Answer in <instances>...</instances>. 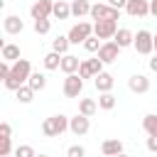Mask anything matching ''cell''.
Returning <instances> with one entry per match:
<instances>
[{
	"label": "cell",
	"instance_id": "36",
	"mask_svg": "<svg viewBox=\"0 0 157 157\" xmlns=\"http://www.w3.org/2000/svg\"><path fill=\"white\" fill-rule=\"evenodd\" d=\"M147 150H150V152H157V137H155V135L147 137Z\"/></svg>",
	"mask_w": 157,
	"mask_h": 157
},
{
	"label": "cell",
	"instance_id": "28",
	"mask_svg": "<svg viewBox=\"0 0 157 157\" xmlns=\"http://www.w3.org/2000/svg\"><path fill=\"white\" fill-rule=\"evenodd\" d=\"M98 108H103V110H113L115 108V96L108 91V93H101L98 96Z\"/></svg>",
	"mask_w": 157,
	"mask_h": 157
},
{
	"label": "cell",
	"instance_id": "40",
	"mask_svg": "<svg viewBox=\"0 0 157 157\" xmlns=\"http://www.w3.org/2000/svg\"><path fill=\"white\" fill-rule=\"evenodd\" d=\"M155 54H157V34H155Z\"/></svg>",
	"mask_w": 157,
	"mask_h": 157
},
{
	"label": "cell",
	"instance_id": "3",
	"mask_svg": "<svg viewBox=\"0 0 157 157\" xmlns=\"http://www.w3.org/2000/svg\"><path fill=\"white\" fill-rule=\"evenodd\" d=\"M120 17V10L118 7H113V5H108V2H96V5H91V20H118Z\"/></svg>",
	"mask_w": 157,
	"mask_h": 157
},
{
	"label": "cell",
	"instance_id": "26",
	"mask_svg": "<svg viewBox=\"0 0 157 157\" xmlns=\"http://www.w3.org/2000/svg\"><path fill=\"white\" fill-rule=\"evenodd\" d=\"M32 88H34V93L37 91H42L44 86H47V76L44 74H39V71H32V76H29V81H27Z\"/></svg>",
	"mask_w": 157,
	"mask_h": 157
},
{
	"label": "cell",
	"instance_id": "4",
	"mask_svg": "<svg viewBox=\"0 0 157 157\" xmlns=\"http://www.w3.org/2000/svg\"><path fill=\"white\" fill-rule=\"evenodd\" d=\"M91 34H93V25H91V22H78V25H74V27L69 29L66 37H69L71 44H83Z\"/></svg>",
	"mask_w": 157,
	"mask_h": 157
},
{
	"label": "cell",
	"instance_id": "22",
	"mask_svg": "<svg viewBox=\"0 0 157 157\" xmlns=\"http://www.w3.org/2000/svg\"><path fill=\"white\" fill-rule=\"evenodd\" d=\"M20 59V47L17 44H2V61H17Z\"/></svg>",
	"mask_w": 157,
	"mask_h": 157
},
{
	"label": "cell",
	"instance_id": "38",
	"mask_svg": "<svg viewBox=\"0 0 157 157\" xmlns=\"http://www.w3.org/2000/svg\"><path fill=\"white\" fill-rule=\"evenodd\" d=\"M150 71H155V74H157V54L150 59Z\"/></svg>",
	"mask_w": 157,
	"mask_h": 157
},
{
	"label": "cell",
	"instance_id": "27",
	"mask_svg": "<svg viewBox=\"0 0 157 157\" xmlns=\"http://www.w3.org/2000/svg\"><path fill=\"white\" fill-rule=\"evenodd\" d=\"M15 93H17V101H20V103H29V101L34 98V88H32L29 83H25V86H20V88H17Z\"/></svg>",
	"mask_w": 157,
	"mask_h": 157
},
{
	"label": "cell",
	"instance_id": "6",
	"mask_svg": "<svg viewBox=\"0 0 157 157\" xmlns=\"http://www.w3.org/2000/svg\"><path fill=\"white\" fill-rule=\"evenodd\" d=\"M115 32H118V22L115 20H98V22H93V34L98 39H113Z\"/></svg>",
	"mask_w": 157,
	"mask_h": 157
},
{
	"label": "cell",
	"instance_id": "9",
	"mask_svg": "<svg viewBox=\"0 0 157 157\" xmlns=\"http://www.w3.org/2000/svg\"><path fill=\"white\" fill-rule=\"evenodd\" d=\"M52 12H54V2H52V0H37V2L29 7L32 20H49Z\"/></svg>",
	"mask_w": 157,
	"mask_h": 157
},
{
	"label": "cell",
	"instance_id": "39",
	"mask_svg": "<svg viewBox=\"0 0 157 157\" xmlns=\"http://www.w3.org/2000/svg\"><path fill=\"white\" fill-rule=\"evenodd\" d=\"M150 15L157 17V0H150Z\"/></svg>",
	"mask_w": 157,
	"mask_h": 157
},
{
	"label": "cell",
	"instance_id": "2",
	"mask_svg": "<svg viewBox=\"0 0 157 157\" xmlns=\"http://www.w3.org/2000/svg\"><path fill=\"white\" fill-rule=\"evenodd\" d=\"M69 130V118L66 115H52V118H47L44 123H42V132L47 135V137H59L61 132H66Z\"/></svg>",
	"mask_w": 157,
	"mask_h": 157
},
{
	"label": "cell",
	"instance_id": "24",
	"mask_svg": "<svg viewBox=\"0 0 157 157\" xmlns=\"http://www.w3.org/2000/svg\"><path fill=\"white\" fill-rule=\"evenodd\" d=\"M142 128H145L147 135H155V137H157V115H155V113H147V115L142 118Z\"/></svg>",
	"mask_w": 157,
	"mask_h": 157
},
{
	"label": "cell",
	"instance_id": "32",
	"mask_svg": "<svg viewBox=\"0 0 157 157\" xmlns=\"http://www.w3.org/2000/svg\"><path fill=\"white\" fill-rule=\"evenodd\" d=\"M66 157H86V147L83 145H69L66 147Z\"/></svg>",
	"mask_w": 157,
	"mask_h": 157
},
{
	"label": "cell",
	"instance_id": "23",
	"mask_svg": "<svg viewBox=\"0 0 157 157\" xmlns=\"http://www.w3.org/2000/svg\"><path fill=\"white\" fill-rule=\"evenodd\" d=\"M61 56H64V54H59V52H49V54L44 56V69H49V71L59 69V66H61Z\"/></svg>",
	"mask_w": 157,
	"mask_h": 157
},
{
	"label": "cell",
	"instance_id": "18",
	"mask_svg": "<svg viewBox=\"0 0 157 157\" xmlns=\"http://www.w3.org/2000/svg\"><path fill=\"white\" fill-rule=\"evenodd\" d=\"M52 15H54L56 20H69V17H71V2H66V0H56Z\"/></svg>",
	"mask_w": 157,
	"mask_h": 157
},
{
	"label": "cell",
	"instance_id": "5",
	"mask_svg": "<svg viewBox=\"0 0 157 157\" xmlns=\"http://www.w3.org/2000/svg\"><path fill=\"white\" fill-rule=\"evenodd\" d=\"M132 47H135L137 54H152V52H155V34H150L147 29H140V32L135 34Z\"/></svg>",
	"mask_w": 157,
	"mask_h": 157
},
{
	"label": "cell",
	"instance_id": "15",
	"mask_svg": "<svg viewBox=\"0 0 157 157\" xmlns=\"http://www.w3.org/2000/svg\"><path fill=\"white\" fill-rule=\"evenodd\" d=\"M2 27H5V32H7V34H20V32L25 29V22H22L17 15H7V17H5V22H2Z\"/></svg>",
	"mask_w": 157,
	"mask_h": 157
},
{
	"label": "cell",
	"instance_id": "20",
	"mask_svg": "<svg viewBox=\"0 0 157 157\" xmlns=\"http://www.w3.org/2000/svg\"><path fill=\"white\" fill-rule=\"evenodd\" d=\"M71 15H74V17L91 15V2H88V0H71Z\"/></svg>",
	"mask_w": 157,
	"mask_h": 157
},
{
	"label": "cell",
	"instance_id": "14",
	"mask_svg": "<svg viewBox=\"0 0 157 157\" xmlns=\"http://www.w3.org/2000/svg\"><path fill=\"white\" fill-rule=\"evenodd\" d=\"M93 83H96V88H98L101 93H108V91L113 88L115 78H113V74H108V71H101V74L93 78Z\"/></svg>",
	"mask_w": 157,
	"mask_h": 157
},
{
	"label": "cell",
	"instance_id": "17",
	"mask_svg": "<svg viewBox=\"0 0 157 157\" xmlns=\"http://www.w3.org/2000/svg\"><path fill=\"white\" fill-rule=\"evenodd\" d=\"M78 66H81L78 56H74V54H64V56H61V66H59V69H61L64 74H76Z\"/></svg>",
	"mask_w": 157,
	"mask_h": 157
},
{
	"label": "cell",
	"instance_id": "1",
	"mask_svg": "<svg viewBox=\"0 0 157 157\" xmlns=\"http://www.w3.org/2000/svg\"><path fill=\"white\" fill-rule=\"evenodd\" d=\"M29 76H32V64H29L27 59H17V61H12V71H10V76L5 78V88L17 91L20 86H25V83L29 81Z\"/></svg>",
	"mask_w": 157,
	"mask_h": 157
},
{
	"label": "cell",
	"instance_id": "42",
	"mask_svg": "<svg viewBox=\"0 0 157 157\" xmlns=\"http://www.w3.org/2000/svg\"><path fill=\"white\" fill-rule=\"evenodd\" d=\"M5 157H17V155H15V152H12V155H5Z\"/></svg>",
	"mask_w": 157,
	"mask_h": 157
},
{
	"label": "cell",
	"instance_id": "30",
	"mask_svg": "<svg viewBox=\"0 0 157 157\" xmlns=\"http://www.w3.org/2000/svg\"><path fill=\"white\" fill-rule=\"evenodd\" d=\"M15 155L17 157H37V152H34L32 145H17L15 147Z\"/></svg>",
	"mask_w": 157,
	"mask_h": 157
},
{
	"label": "cell",
	"instance_id": "8",
	"mask_svg": "<svg viewBox=\"0 0 157 157\" xmlns=\"http://www.w3.org/2000/svg\"><path fill=\"white\" fill-rule=\"evenodd\" d=\"M103 71V61L96 56V59H86V61H81V66H78V76L81 78H96L98 74Z\"/></svg>",
	"mask_w": 157,
	"mask_h": 157
},
{
	"label": "cell",
	"instance_id": "21",
	"mask_svg": "<svg viewBox=\"0 0 157 157\" xmlns=\"http://www.w3.org/2000/svg\"><path fill=\"white\" fill-rule=\"evenodd\" d=\"M96 110H98V103H96L93 98H81V101H78V113H81V115L91 118Z\"/></svg>",
	"mask_w": 157,
	"mask_h": 157
},
{
	"label": "cell",
	"instance_id": "7",
	"mask_svg": "<svg viewBox=\"0 0 157 157\" xmlns=\"http://www.w3.org/2000/svg\"><path fill=\"white\" fill-rule=\"evenodd\" d=\"M83 91V78L78 74H66L64 78V96L66 98H78Z\"/></svg>",
	"mask_w": 157,
	"mask_h": 157
},
{
	"label": "cell",
	"instance_id": "37",
	"mask_svg": "<svg viewBox=\"0 0 157 157\" xmlns=\"http://www.w3.org/2000/svg\"><path fill=\"white\" fill-rule=\"evenodd\" d=\"M108 5H113V7H118V10H123V7L128 5V0H108Z\"/></svg>",
	"mask_w": 157,
	"mask_h": 157
},
{
	"label": "cell",
	"instance_id": "41",
	"mask_svg": "<svg viewBox=\"0 0 157 157\" xmlns=\"http://www.w3.org/2000/svg\"><path fill=\"white\" fill-rule=\"evenodd\" d=\"M115 157H128V155H125V152H120V155H115Z\"/></svg>",
	"mask_w": 157,
	"mask_h": 157
},
{
	"label": "cell",
	"instance_id": "33",
	"mask_svg": "<svg viewBox=\"0 0 157 157\" xmlns=\"http://www.w3.org/2000/svg\"><path fill=\"white\" fill-rule=\"evenodd\" d=\"M12 155V137H0V157Z\"/></svg>",
	"mask_w": 157,
	"mask_h": 157
},
{
	"label": "cell",
	"instance_id": "35",
	"mask_svg": "<svg viewBox=\"0 0 157 157\" xmlns=\"http://www.w3.org/2000/svg\"><path fill=\"white\" fill-rule=\"evenodd\" d=\"M10 135H12L10 123H2V125H0V137H10Z\"/></svg>",
	"mask_w": 157,
	"mask_h": 157
},
{
	"label": "cell",
	"instance_id": "29",
	"mask_svg": "<svg viewBox=\"0 0 157 157\" xmlns=\"http://www.w3.org/2000/svg\"><path fill=\"white\" fill-rule=\"evenodd\" d=\"M101 44H103V42H101V39L96 37V34H91V37H88V39L83 42V49L93 54V52H98V49H101Z\"/></svg>",
	"mask_w": 157,
	"mask_h": 157
},
{
	"label": "cell",
	"instance_id": "10",
	"mask_svg": "<svg viewBox=\"0 0 157 157\" xmlns=\"http://www.w3.org/2000/svg\"><path fill=\"white\" fill-rule=\"evenodd\" d=\"M118 54H120V47H118L115 42H103L101 49H98V59H101L103 64H113V61H118Z\"/></svg>",
	"mask_w": 157,
	"mask_h": 157
},
{
	"label": "cell",
	"instance_id": "19",
	"mask_svg": "<svg viewBox=\"0 0 157 157\" xmlns=\"http://www.w3.org/2000/svg\"><path fill=\"white\" fill-rule=\"evenodd\" d=\"M101 152H103L105 157H115V155L123 152V142H120V140H105V142L101 145Z\"/></svg>",
	"mask_w": 157,
	"mask_h": 157
},
{
	"label": "cell",
	"instance_id": "11",
	"mask_svg": "<svg viewBox=\"0 0 157 157\" xmlns=\"http://www.w3.org/2000/svg\"><path fill=\"white\" fill-rule=\"evenodd\" d=\"M125 12L130 17H147L150 15V0H128Z\"/></svg>",
	"mask_w": 157,
	"mask_h": 157
},
{
	"label": "cell",
	"instance_id": "34",
	"mask_svg": "<svg viewBox=\"0 0 157 157\" xmlns=\"http://www.w3.org/2000/svg\"><path fill=\"white\" fill-rule=\"evenodd\" d=\"M10 71H12V64H10V61H2V64H0V78L5 81V78L10 76Z\"/></svg>",
	"mask_w": 157,
	"mask_h": 157
},
{
	"label": "cell",
	"instance_id": "25",
	"mask_svg": "<svg viewBox=\"0 0 157 157\" xmlns=\"http://www.w3.org/2000/svg\"><path fill=\"white\" fill-rule=\"evenodd\" d=\"M69 37H64V34H59L56 39H52V52H59V54H66L69 52Z\"/></svg>",
	"mask_w": 157,
	"mask_h": 157
},
{
	"label": "cell",
	"instance_id": "31",
	"mask_svg": "<svg viewBox=\"0 0 157 157\" xmlns=\"http://www.w3.org/2000/svg\"><path fill=\"white\" fill-rule=\"evenodd\" d=\"M52 29V20H34V32L37 34H47Z\"/></svg>",
	"mask_w": 157,
	"mask_h": 157
},
{
	"label": "cell",
	"instance_id": "13",
	"mask_svg": "<svg viewBox=\"0 0 157 157\" xmlns=\"http://www.w3.org/2000/svg\"><path fill=\"white\" fill-rule=\"evenodd\" d=\"M88 128H91V123H88V118L86 115H81V113H76L74 118H69V130L74 132V135H86L88 132Z\"/></svg>",
	"mask_w": 157,
	"mask_h": 157
},
{
	"label": "cell",
	"instance_id": "43",
	"mask_svg": "<svg viewBox=\"0 0 157 157\" xmlns=\"http://www.w3.org/2000/svg\"><path fill=\"white\" fill-rule=\"evenodd\" d=\"M37 157H47V155H37Z\"/></svg>",
	"mask_w": 157,
	"mask_h": 157
},
{
	"label": "cell",
	"instance_id": "16",
	"mask_svg": "<svg viewBox=\"0 0 157 157\" xmlns=\"http://www.w3.org/2000/svg\"><path fill=\"white\" fill-rule=\"evenodd\" d=\"M113 42L120 47V49H125V47H130L132 42H135V34L128 29V27H120L118 32H115V37H113Z\"/></svg>",
	"mask_w": 157,
	"mask_h": 157
},
{
	"label": "cell",
	"instance_id": "12",
	"mask_svg": "<svg viewBox=\"0 0 157 157\" xmlns=\"http://www.w3.org/2000/svg\"><path fill=\"white\" fill-rule=\"evenodd\" d=\"M128 88H130L132 93H147V91H150V78H147L145 74H132V76L128 78Z\"/></svg>",
	"mask_w": 157,
	"mask_h": 157
}]
</instances>
